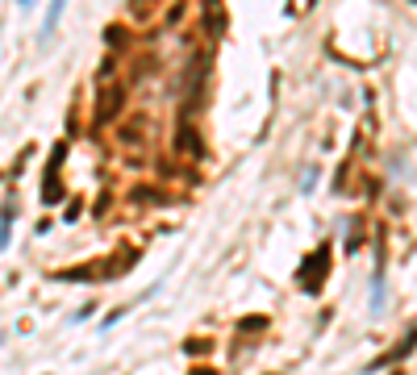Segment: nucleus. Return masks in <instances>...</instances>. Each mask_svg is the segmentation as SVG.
<instances>
[{
    "instance_id": "nucleus-1",
    "label": "nucleus",
    "mask_w": 417,
    "mask_h": 375,
    "mask_svg": "<svg viewBox=\"0 0 417 375\" xmlns=\"http://www.w3.org/2000/svg\"><path fill=\"white\" fill-rule=\"evenodd\" d=\"M63 9H67V0H55V5H50V13H46V29H55V25H59Z\"/></svg>"
},
{
    "instance_id": "nucleus-2",
    "label": "nucleus",
    "mask_w": 417,
    "mask_h": 375,
    "mask_svg": "<svg viewBox=\"0 0 417 375\" xmlns=\"http://www.w3.org/2000/svg\"><path fill=\"white\" fill-rule=\"evenodd\" d=\"M29 5H34V0H21V9H29Z\"/></svg>"
}]
</instances>
